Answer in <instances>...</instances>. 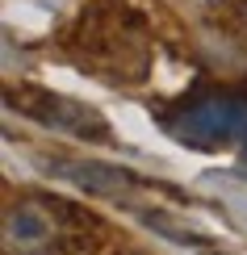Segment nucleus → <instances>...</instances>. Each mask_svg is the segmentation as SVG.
Returning a JSON list of instances; mask_svg holds the SVG:
<instances>
[{
	"instance_id": "3",
	"label": "nucleus",
	"mask_w": 247,
	"mask_h": 255,
	"mask_svg": "<svg viewBox=\"0 0 247 255\" xmlns=\"http://www.w3.org/2000/svg\"><path fill=\"white\" fill-rule=\"evenodd\" d=\"M55 243V222L34 205H13L4 214V251L8 255H42Z\"/></svg>"
},
{
	"instance_id": "1",
	"label": "nucleus",
	"mask_w": 247,
	"mask_h": 255,
	"mask_svg": "<svg viewBox=\"0 0 247 255\" xmlns=\"http://www.w3.org/2000/svg\"><path fill=\"white\" fill-rule=\"evenodd\" d=\"M164 130L193 151H218L247 134V97L243 92H201L168 113Z\"/></svg>"
},
{
	"instance_id": "2",
	"label": "nucleus",
	"mask_w": 247,
	"mask_h": 255,
	"mask_svg": "<svg viewBox=\"0 0 247 255\" xmlns=\"http://www.w3.org/2000/svg\"><path fill=\"white\" fill-rule=\"evenodd\" d=\"M8 105H21L25 118H34L50 130L88 138V142H105L109 138V122L101 118V109L84 101H71L63 92H46V88H25V92H8Z\"/></svg>"
}]
</instances>
